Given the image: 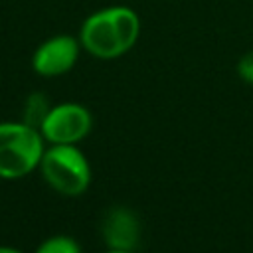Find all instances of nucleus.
<instances>
[{
	"label": "nucleus",
	"instance_id": "11",
	"mask_svg": "<svg viewBox=\"0 0 253 253\" xmlns=\"http://www.w3.org/2000/svg\"><path fill=\"white\" fill-rule=\"evenodd\" d=\"M107 253H132V251H121V249H111V251H107Z\"/></svg>",
	"mask_w": 253,
	"mask_h": 253
},
{
	"label": "nucleus",
	"instance_id": "6",
	"mask_svg": "<svg viewBox=\"0 0 253 253\" xmlns=\"http://www.w3.org/2000/svg\"><path fill=\"white\" fill-rule=\"evenodd\" d=\"M140 227L132 211L125 208L111 210L103 219V237L111 249L132 251L138 243Z\"/></svg>",
	"mask_w": 253,
	"mask_h": 253
},
{
	"label": "nucleus",
	"instance_id": "7",
	"mask_svg": "<svg viewBox=\"0 0 253 253\" xmlns=\"http://www.w3.org/2000/svg\"><path fill=\"white\" fill-rule=\"evenodd\" d=\"M49 109L51 107L47 105V99L42 93H32L24 103V123L40 128L45 115L49 113Z\"/></svg>",
	"mask_w": 253,
	"mask_h": 253
},
{
	"label": "nucleus",
	"instance_id": "9",
	"mask_svg": "<svg viewBox=\"0 0 253 253\" xmlns=\"http://www.w3.org/2000/svg\"><path fill=\"white\" fill-rule=\"evenodd\" d=\"M237 75H239L245 83L253 85V51L245 53V55L239 59V63H237Z\"/></svg>",
	"mask_w": 253,
	"mask_h": 253
},
{
	"label": "nucleus",
	"instance_id": "2",
	"mask_svg": "<svg viewBox=\"0 0 253 253\" xmlns=\"http://www.w3.org/2000/svg\"><path fill=\"white\" fill-rule=\"evenodd\" d=\"M43 136L28 123H0V178L16 180L40 166Z\"/></svg>",
	"mask_w": 253,
	"mask_h": 253
},
{
	"label": "nucleus",
	"instance_id": "8",
	"mask_svg": "<svg viewBox=\"0 0 253 253\" xmlns=\"http://www.w3.org/2000/svg\"><path fill=\"white\" fill-rule=\"evenodd\" d=\"M36 253H81L79 245L67 237V235H53V237H47L38 249Z\"/></svg>",
	"mask_w": 253,
	"mask_h": 253
},
{
	"label": "nucleus",
	"instance_id": "3",
	"mask_svg": "<svg viewBox=\"0 0 253 253\" xmlns=\"http://www.w3.org/2000/svg\"><path fill=\"white\" fill-rule=\"evenodd\" d=\"M40 170L47 186L63 196H79L91 182L89 162L75 144H51L43 150Z\"/></svg>",
	"mask_w": 253,
	"mask_h": 253
},
{
	"label": "nucleus",
	"instance_id": "4",
	"mask_svg": "<svg viewBox=\"0 0 253 253\" xmlns=\"http://www.w3.org/2000/svg\"><path fill=\"white\" fill-rule=\"evenodd\" d=\"M91 113L77 103H61L49 109L40 132L51 144H75L91 130Z\"/></svg>",
	"mask_w": 253,
	"mask_h": 253
},
{
	"label": "nucleus",
	"instance_id": "1",
	"mask_svg": "<svg viewBox=\"0 0 253 253\" xmlns=\"http://www.w3.org/2000/svg\"><path fill=\"white\" fill-rule=\"evenodd\" d=\"M140 20L128 6H109L85 18L79 30V43L97 59L125 55L138 40Z\"/></svg>",
	"mask_w": 253,
	"mask_h": 253
},
{
	"label": "nucleus",
	"instance_id": "5",
	"mask_svg": "<svg viewBox=\"0 0 253 253\" xmlns=\"http://www.w3.org/2000/svg\"><path fill=\"white\" fill-rule=\"evenodd\" d=\"M81 43L79 40L59 34L53 38H47L43 43L38 45V49L32 55V67L42 77H57L67 73L77 57H79Z\"/></svg>",
	"mask_w": 253,
	"mask_h": 253
},
{
	"label": "nucleus",
	"instance_id": "10",
	"mask_svg": "<svg viewBox=\"0 0 253 253\" xmlns=\"http://www.w3.org/2000/svg\"><path fill=\"white\" fill-rule=\"evenodd\" d=\"M0 253H22L20 249H14V247H4L0 245Z\"/></svg>",
	"mask_w": 253,
	"mask_h": 253
}]
</instances>
